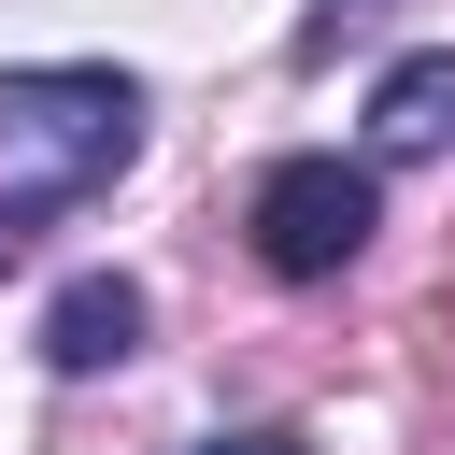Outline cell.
Instances as JSON below:
<instances>
[{
  "instance_id": "3957f363",
  "label": "cell",
  "mask_w": 455,
  "mask_h": 455,
  "mask_svg": "<svg viewBox=\"0 0 455 455\" xmlns=\"http://www.w3.org/2000/svg\"><path fill=\"white\" fill-rule=\"evenodd\" d=\"M43 355H57V370H128V355H142V284H128V270H71L57 313H43Z\"/></svg>"
},
{
  "instance_id": "52a82bcc",
  "label": "cell",
  "mask_w": 455,
  "mask_h": 455,
  "mask_svg": "<svg viewBox=\"0 0 455 455\" xmlns=\"http://www.w3.org/2000/svg\"><path fill=\"white\" fill-rule=\"evenodd\" d=\"M427 327H441V341H455V299H441V313H427Z\"/></svg>"
},
{
  "instance_id": "6da1fadb",
  "label": "cell",
  "mask_w": 455,
  "mask_h": 455,
  "mask_svg": "<svg viewBox=\"0 0 455 455\" xmlns=\"http://www.w3.org/2000/svg\"><path fill=\"white\" fill-rule=\"evenodd\" d=\"M0 142H14V185H0V270H28V242L114 185L142 156V85L100 71V57H43V71H0Z\"/></svg>"
},
{
  "instance_id": "277c9868",
  "label": "cell",
  "mask_w": 455,
  "mask_h": 455,
  "mask_svg": "<svg viewBox=\"0 0 455 455\" xmlns=\"http://www.w3.org/2000/svg\"><path fill=\"white\" fill-rule=\"evenodd\" d=\"M441 142H455V43H427V57H398L370 85V171L384 156H441Z\"/></svg>"
},
{
  "instance_id": "7a4b0ae2",
  "label": "cell",
  "mask_w": 455,
  "mask_h": 455,
  "mask_svg": "<svg viewBox=\"0 0 455 455\" xmlns=\"http://www.w3.org/2000/svg\"><path fill=\"white\" fill-rule=\"evenodd\" d=\"M242 228H256V256H270L284 284H327V270H355V242L384 228V185H370V156H270Z\"/></svg>"
},
{
  "instance_id": "5b68a950",
  "label": "cell",
  "mask_w": 455,
  "mask_h": 455,
  "mask_svg": "<svg viewBox=\"0 0 455 455\" xmlns=\"http://www.w3.org/2000/svg\"><path fill=\"white\" fill-rule=\"evenodd\" d=\"M370 14H384V0H313V14H299V71H327V57H341Z\"/></svg>"
},
{
  "instance_id": "8992f818",
  "label": "cell",
  "mask_w": 455,
  "mask_h": 455,
  "mask_svg": "<svg viewBox=\"0 0 455 455\" xmlns=\"http://www.w3.org/2000/svg\"><path fill=\"white\" fill-rule=\"evenodd\" d=\"M199 455H299L284 427H228V441H199Z\"/></svg>"
}]
</instances>
